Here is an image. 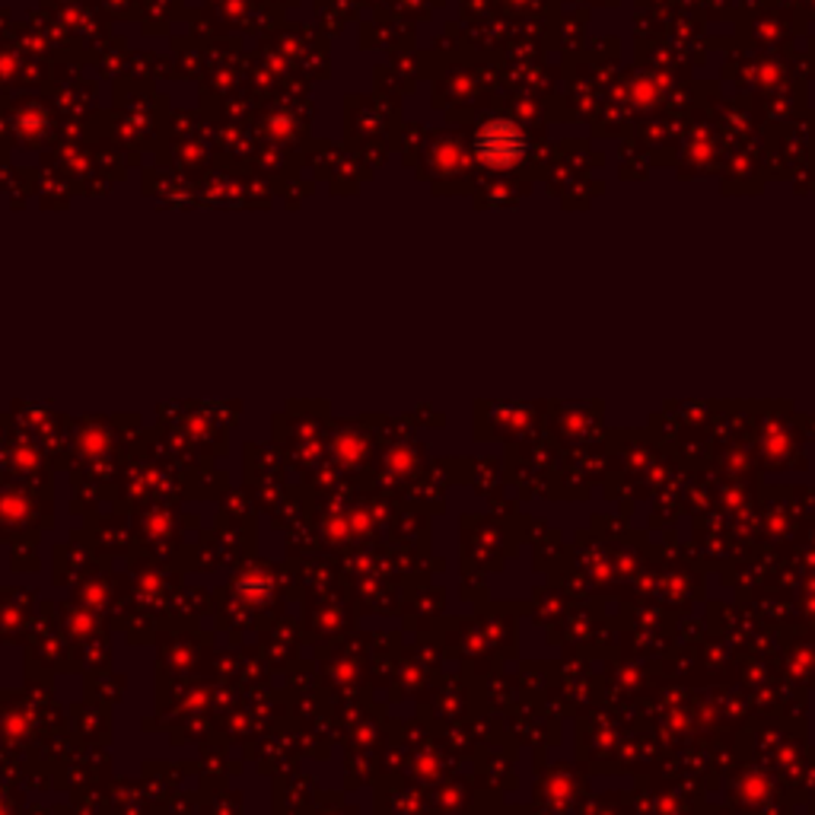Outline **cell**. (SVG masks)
<instances>
[{
	"instance_id": "1",
	"label": "cell",
	"mask_w": 815,
	"mask_h": 815,
	"mask_svg": "<svg viewBox=\"0 0 815 815\" xmlns=\"http://www.w3.org/2000/svg\"><path fill=\"white\" fill-rule=\"evenodd\" d=\"M479 153L487 167H516L526 153V138L513 121H491L479 134Z\"/></svg>"
}]
</instances>
